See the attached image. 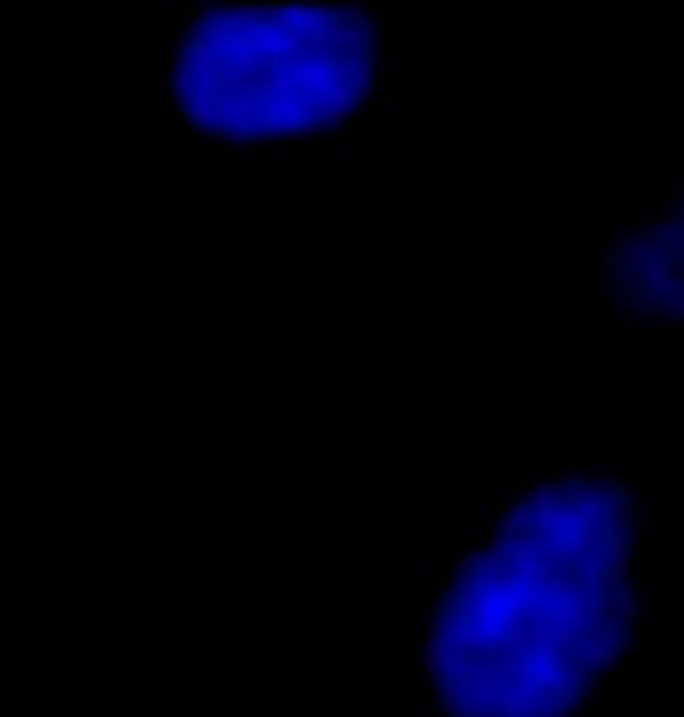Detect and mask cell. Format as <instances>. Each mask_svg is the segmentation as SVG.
I'll return each mask as SVG.
<instances>
[{
    "label": "cell",
    "mask_w": 684,
    "mask_h": 717,
    "mask_svg": "<svg viewBox=\"0 0 684 717\" xmlns=\"http://www.w3.org/2000/svg\"><path fill=\"white\" fill-rule=\"evenodd\" d=\"M633 503L615 475L512 480L447 564L419 662L443 717H577L638 643Z\"/></svg>",
    "instance_id": "1"
}]
</instances>
